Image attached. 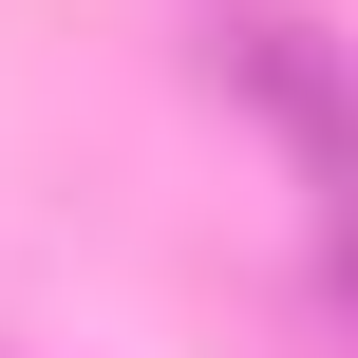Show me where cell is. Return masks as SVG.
Wrapping results in <instances>:
<instances>
[{
	"mask_svg": "<svg viewBox=\"0 0 358 358\" xmlns=\"http://www.w3.org/2000/svg\"><path fill=\"white\" fill-rule=\"evenodd\" d=\"M208 76H227V94H245V113H264V132L321 170V208L358 227V76L321 57V19H283V0H227V19H208Z\"/></svg>",
	"mask_w": 358,
	"mask_h": 358,
	"instance_id": "cell-1",
	"label": "cell"
},
{
	"mask_svg": "<svg viewBox=\"0 0 358 358\" xmlns=\"http://www.w3.org/2000/svg\"><path fill=\"white\" fill-rule=\"evenodd\" d=\"M340 283H358V227H340Z\"/></svg>",
	"mask_w": 358,
	"mask_h": 358,
	"instance_id": "cell-2",
	"label": "cell"
}]
</instances>
